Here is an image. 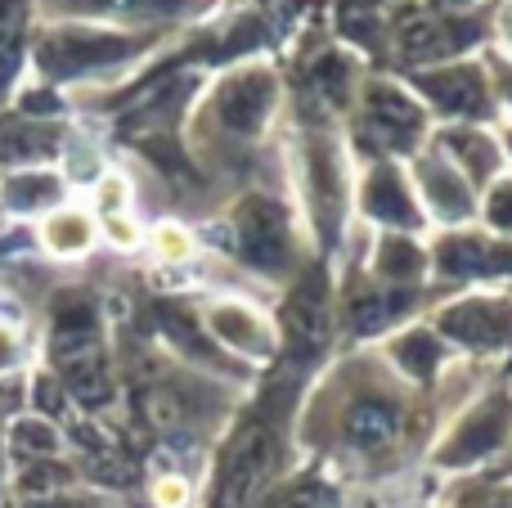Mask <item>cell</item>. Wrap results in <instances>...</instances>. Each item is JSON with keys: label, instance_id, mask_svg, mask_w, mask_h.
<instances>
[{"label": "cell", "instance_id": "6da1fadb", "mask_svg": "<svg viewBox=\"0 0 512 508\" xmlns=\"http://www.w3.org/2000/svg\"><path fill=\"white\" fill-rule=\"evenodd\" d=\"M283 63L279 59H248L216 72L194 104V140L207 158L225 167H248L261 144L283 126Z\"/></svg>", "mask_w": 512, "mask_h": 508}, {"label": "cell", "instance_id": "7a4b0ae2", "mask_svg": "<svg viewBox=\"0 0 512 508\" xmlns=\"http://www.w3.org/2000/svg\"><path fill=\"white\" fill-rule=\"evenodd\" d=\"M346 149L351 158H396L409 162L414 153H423L436 135L432 113L423 108V99L391 72H369L355 95L351 113L342 122Z\"/></svg>", "mask_w": 512, "mask_h": 508}, {"label": "cell", "instance_id": "3957f363", "mask_svg": "<svg viewBox=\"0 0 512 508\" xmlns=\"http://www.w3.org/2000/svg\"><path fill=\"white\" fill-rule=\"evenodd\" d=\"M225 225L234 257L256 275L288 279L301 270V212L283 189H248Z\"/></svg>", "mask_w": 512, "mask_h": 508}, {"label": "cell", "instance_id": "277c9868", "mask_svg": "<svg viewBox=\"0 0 512 508\" xmlns=\"http://www.w3.org/2000/svg\"><path fill=\"white\" fill-rule=\"evenodd\" d=\"M400 81L423 99V108L432 113L436 126H499L504 122L499 99H495V81H490V68H486V54L441 63V68L405 72Z\"/></svg>", "mask_w": 512, "mask_h": 508}, {"label": "cell", "instance_id": "5b68a950", "mask_svg": "<svg viewBox=\"0 0 512 508\" xmlns=\"http://www.w3.org/2000/svg\"><path fill=\"white\" fill-rule=\"evenodd\" d=\"M355 221L369 225V234H418V239H427V230H432L414 194L409 167L396 158L355 162Z\"/></svg>", "mask_w": 512, "mask_h": 508}, {"label": "cell", "instance_id": "8992f818", "mask_svg": "<svg viewBox=\"0 0 512 508\" xmlns=\"http://www.w3.org/2000/svg\"><path fill=\"white\" fill-rule=\"evenodd\" d=\"M432 329L472 360H495L512 351V293L499 288H468L450 293V302L436 306Z\"/></svg>", "mask_w": 512, "mask_h": 508}, {"label": "cell", "instance_id": "52a82bcc", "mask_svg": "<svg viewBox=\"0 0 512 508\" xmlns=\"http://www.w3.org/2000/svg\"><path fill=\"white\" fill-rule=\"evenodd\" d=\"M405 167H409L414 194H418V203H423L432 230H463V225H477L481 194L436 144H427L423 153H414Z\"/></svg>", "mask_w": 512, "mask_h": 508}, {"label": "cell", "instance_id": "ba28073f", "mask_svg": "<svg viewBox=\"0 0 512 508\" xmlns=\"http://www.w3.org/2000/svg\"><path fill=\"white\" fill-rule=\"evenodd\" d=\"M512 432V392L495 387L481 401H472L459 419L445 428V437L436 441L432 464L436 468H472L481 459H490Z\"/></svg>", "mask_w": 512, "mask_h": 508}, {"label": "cell", "instance_id": "9c48e42d", "mask_svg": "<svg viewBox=\"0 0 512 508\" xmlns=\"http://www.w3.org/2000/svg\"><path fill=\"white\" fill-rule=\"evenodd\" d=\"M454 351L432 324H405L382 342V365L414 392H432L441 383V374L450 369Z\"/></svg>", "mask_w": 512, "mask_h": 508}, {"label": "cell", "instance_id": "30bf717a", "mask_svg": "<svg viewBox=\"0 0 512 508\" xmlns=\"http://www.w3.org/2000/svg\"><path fill=\"white\" fill-rule=\"evenodd\" d=\"M207 333L221 342L230 356L248 360V365H265L279 351V329L265 311H256L243 297H221L207 306Z\"/></svg>", "mask_w": 512, "mask_h": 508}, {"label": "cell", "instance_id": "8fae6325", "mask_svg": "<svg viewBox=\"0 0 512 508\" xmlns=\"http://www.w3.org/2000/svg\"><path fill=\"white\" fill-rule=\"evenodd\" d=\"M432 144L472 180V189H486L490 180H499L508 167L504 140H499V126H436Z\"/></svg>", "mask_w": 512, "mask_h": 508}, {"label": "cell", "instance_id": "7c38bea8", "mask_svg": "<svg viewBox=\"0 0 512 508\" xmlns=\"http://www.w3.org/2000/svg\"><path fill=\"white\" fill-rule=\"evenodd\" d=\"M41 239L54 257H81V252H90V243H95V221H90L81 207H59V212L45 216Z\"/></svg>", "mask_w": 512, "mask_h": 508}, {"label": "cell", "instance_id": "4fadbf2b", "mask_svg": "<svg viewBox=\"0 0 512 508\" xmlns=\"http://www.w3.org/2000/svg\"><path fill=\"white\" fill-rule=\"evenodd\" d=\"M477 225H481V230H490L495 239L512 243V171H504L499 180H490V185L481 189Z\"/></svg>", "mask_w": 512, "mask_h": 508}, {"label": "cell", "instance_id": "5bb4252c", "mask_svg": "<svg viewBox=\"0 0 512 508\" xmlns=\"http://www.w3.org/2000/svg\"><path fill=\"white\" fill-rule=\"evenodd\" d=\"M153 248H158L162 261H189L194 257V239H189V230H180V225H158Z\"/></svg>", "mask_w": 512, "mask_h": 508}, {"label": "cell", "instance_id": "9a60e30c", "mask_svg": "<svg viewBox=\"0 0 512 508\" xmlns=\"http://www.w3.org/2000/svg\"><path fill=\"white\" fill-rule=\"evenodd\" d=\"M486 68H490V81H495L499 113H504V122H512V59H504V54H495V50H486Z\"/></svg>", "mask_w": 512, "mask_h": 508}, {"label": "cell", "instance_id": "2e32d148", "mask_svg": "<svg viewBox=\"0 0 512 508\" xmlns=\"http://www.w3.org/2000/svg\"><path fill=\"white\" fill-rule=\"evenodd\" d=\"M490 50L512 59V0H495L490 5Z\"/></svg>", "mask_w": 512, "mask_h": 508}, {"label": "cell", "instance_id": "e0dca14e", "mask_svg": "<svg viewBox=\"0 0 512 508\" xmlns=\"http://www.w3.org/2000/svg\"><path fill=\"white\" fill-rule=\"evenodd\" d=\"M153 500L162 508H185L189 504V486L180 482V477H162L158 486H153Z\"/></svg>", "mask_w": 512, "mask_h": 508}, {"label": "cell", "instance_id": "ac0fdd59", "mask_svg": "<svg viewBox=\"0 0 512 508\" xmlns=\"http://www.w3.org/2000/svg\"><path fill=\"white\" fill-rule=\"evenodd\" d=\"M423 5L436 9V14H472V9H486L495 0H423Z\"/></svg>", "mask_w": 512, "mask_h": 508}, {"label": "cell", "instance_id": "d6986e66", "mask_svg": "<svg viewBox=\"0 0 512 508\" xmlns=\"http://www.w3.org/2000/svg\"><path fill=\"white\" fill-rule=\"evenodd\" d=\"M499 140H504V153H508V167H512V122H499Z\"/></svg>", "mask_w": 512, "mask_h": 508}]
</instances>
